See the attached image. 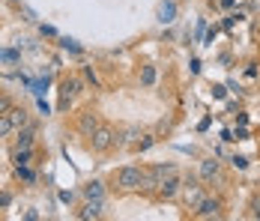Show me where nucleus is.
Returning a JSON list of instances; mask_svg holds the SVG:
<instances>
[{
    "label": "nucleus",
    "instance_id": "nucleus-8",
    "mask_svg": "<svg viewBox=\"0 0 260 221\" xmlns=\"http://www.w3.org/2000/svg\"><path fill=\"white\" fill-rule=\"evenodd\" d=\"M198 176H201L204 182H218V179H221V162H215V159H207V162H201V168H198Z\"/></svg>",
    "mask_w": 260,
    "mask_h": 221
},
{
    "label": "nucleus",
    "instance_id": "nucleus-19",
    "mask_svg": "<svg viewBox=\"0 0 260 221\" xmlns=\"http://www.w3.org/2000/svg\"><path fill=\"white\" fill-rule=\"evenodd\" d=\"M251 218L260 221V197H257V200H251Z\"/></svg>",
    "mask_w": 260,
    "mask_h": 221
},
{
    "label": "nucleus",
    "instance_id": "nucleus-11",
    "mask_svg": "<svg viewBox=\"0 0 260 221\" xmlns=\"http://www.w3.org/2000/svg\"><path fill=\"white\" fill-rule=\"evenodd\" d=\"M102 209H105V200H84V206L78 209V218L81 221L102 218Z\"/></svg>",
    "mask_w": 260,
    "mask_h": 221
},
{
    "label": "nucleus",
    "instance_id": "nucleus-14",
    "mask_svg": "<svg viewBox=\"0 0 260 221\" xmlns=\"http://www.w3.org/2000/svg\"><path fill=\"white\" fill-rule=\"evenodd\" d=\"M6 114H9V120H12V125H15V129H21V125L30 123V114H27V108H18V105H12Z\"/></svg>",
    "mask_w": 260,
    "mask_h": 221
},
{
    "label": "nucleus",
    "instance_id": "nucleus-2",
    "mask_svg": "<svg viewBox=\"0 0 260 221\" xmlns=\"http://www.w3.org/2000/svg\"><path fill=\"white\" fill-rule=\"evenodd\" d=\"M207 182L201 176H185L182 179V188H180V197H182V206L185 209H198V203L207 197Z\"/></svg>",
    "mask_w": 260,
    "mask_h": 221
},
{
    "label": "nucleus",
    "instance_id": "nucleus-21",
    "mask_svg": "<svg viewBox=\"0 0 260 221\" xmlns=\"http://www.w3.org/2000/svg\"><path fill=\"white\" fill-rule=\"evenodd\" d=\"M9 108H12V102H9V99H6V96H0V114H6Z\"/></svg>",
    "mask_w": 260,
    "mask_h": 221
},
{
    "label": "nucleus",
    "instance_id": "nucleus-9",
    "mask_svg": "<svg viewBox=\"0 0 260 221\" xmlns=\"http://www.w3.org/2000/svg\"><path fill=\"white\" fill-rule=\"evenodd\" d=\"M99 125H102V123H99V114H93V111H84V114L78 117V123H75V129H78L84 138H90V135H93Z\"/></svg>",
    "mask_w": 260,
    "mask_h": 221
},
{
    "label": "nucleus",
    "instance_id": "nucleus-5",
    "mask_svg": "<svg viewBox=\"0 0 260 221\" xmlns=\"http://www.w3.org/2000/svg\"><path fill=\"white\" fill-rule=\"evenodd\" d=\"M224 206H221V200L218 197H204L201 203H198V209H194V218L207 221V218H221L224 212H221Z\"/></svg>",
    "mask_w": 260,
    "mask_h": 221
},
{
    "label": "nucleus",
    "instance_id": "nucleus-16",
    "mask_svg": "<svg viewBox=\"0 0 260 221\" xmlns=\"http://www.w3.org/2000/svg\"><path fill=\"white\" fill-rule=\"evenodd\" d=\"M141 84L144 87H153L156 84V66H144L141 69Z\"/></svg>",
    "mask_w": 260,
    "mask_h": 221
},
{
    "label": "nucleus",
    "instance_id": "nucleus-4",
    "mask_svg": "<svg viewBox=\"0 0 260 221\" xmlns=\"http://www.w3.org/2000/svg\"><path fill=\"white\" fill-rule=\"evenodd\" d=\"M84 90V84H81V78H63L60 81V108L66 111L75 99H78V93Z\"/></svg>",
    "mask_w": 260,
    "mask_h": 221
},
{
    "label": "nucleus",
    "instance_id": "nucleus-12",
    "mask_svg": "<svg viewBox=\"0 0 260 221\" xmlns=\"http://www.w3.org/2000/svg\"><path fill=\"white\" fill-rule=\"evenodd\" d=\"M81 195H84V200H105V182L90 179V182L81 188Z\"/></svg>",
    "mask_w": 260,
    "mask_h": 221
},
{
    "label": "nucleus",
    "instance_id": "nucleus-17",
    "mask_svg": "<svg viewBox=\"0 0 260 221\" xmlns=\"http://www.w3.org/2000/svg\"><path fill=\"white\" fill-rule=\"evenodd\" d=\"M12 132H15V125L9 120V114H0V138H9Z\"/></svg>",
    "mask_w": 260,
    "mask_h": 221
},
{
    "label": "nucleus",
    "instance_id": "nucleus-22",
    "mask_svg": "<svg viewBox=\"0 0 260 221\" xmlns=\"http://www.w3.org/2000/svg\"><path fill=\"white\" fill-rule=\"evenodd\" d=\"M84 75H87V81H90V84H93V87H96V84H99V78H96V72H93V69H84Z\"/></svg>",
    "mask_w": 260,
    "mask_h": 221
},
{
    "label": "nucleus",
    "instance_id": "nucleus-10",
    "mask_svg": "<svg viewBox=\"0 0 260 221\" xmlns=\"http://www.w3.org/2000/svg\"><path fill=\"white\" fill-rule=\"evenodd\" d=\"M171 173H177L174 165H156V168H150V171H147V188H158V182H161L165 176H171Z\"/></svg>",
    "mask_w": 260,
    "mask_h": 221
},
{
    "label": "nucleus",
    "instance_id": "nucleus-18",
    "mask_svg": "<svg viewBox=\"0 0 260 221\" xmlns=\"http://www.w3.org/2000/svg\"><path fill=\"white\" fill-rule=\"evenodd\" d=\"M18 173V179H24V182H36V173L30 171V165H21V168H15Z\"/></svg>",
    "mask_w": 260,
    "mask_h": 221
},
{
    "label": "nucleus",
    "instance_id": "nucleus-7",
    "mask_svg": "<svg viewBox=\"0 0 260 221\" xmlns=\"http://www.w3.org/2000/svg\"><path fill=\"white\" fill-rule=\"evenodd\" d=\"M15 147L18 149H33V144H36V123H27L21 125V129H15Z\"/></svg>",
    "mask_w": 260,
    "mask_h": 221
},
{
    "label": "nucleus",
    "instance_id": "nucleus-20",
    "mask_svg": "<svg viewBox=\"0 0 260 221\" xmlns=\"http://www.w3.org/2000/svg\"><path fill=\"white\" fill-rule=\"evenodd\" d=\"M9 203H12V195H9V192H3V195H0V209H6Z\"/></svg>",
    "mask_w": 260,
    "mask_h": 221
},
{
    "label": "nucleus",
    "instance_id": "nucleus-6",
    "mask_svg": "<svg viewBox=\"0 0 260 221\" xmlns=\"http://www.w3.org/2000/svg\"><path fill=\"white\" fill-rule=\"evenodd\" d=\"M180 188H182L180 173H171V176H165V179L158 182V197H161V200H171V197L180 195Z\"/></svg>",
    "mask_w": 260,
    "mask_h": 221
},
{
    "label": "nucleus",
    "instance_id": "nucleus-13",
    "mask_svg": "<svg viewBox=\"0 0 260 221\" xmlns=\"http://www.w3.org/2000/svg\"><path fill=\"white\" fill-rule=\"evenodd\" d=\"M174 18H177V3L174 0H161L158 3V21L161 24H171Z\"/></svg>",
    "mask_w": 260,
    "mask_h": 221
},
{
    "label": "nucleus",
    "instance_id": "nucleus-1",
    "mask_svg": "<svg viewBox=\"0 0 260 221\" xmlns=\"http://www.w3.org/2000/svg\"><path fill=\"white\" fill-rule=\"evenodd\" d=\"M114 188L123 192V195L147 188V171L138 168V165H126V168H120V171L114 173Z\"/></svg>",
    "mask_w": 260,
    "mask_h": 221
},
{
    "label": "nucleus",
    "instance_id": "nucleus-3",
    "mask_svg": "<svg viewBox=\"0 0 260 221\" xmlns=\"http://www.w3.org/2000/svg\"><path fill=\"white\" fill-rule=\"evenodd\" d=\"M120 144V135H117V129L114 125H99L93 135H90V149L93 152H108V149H114Z\"/></svg>",
    "mask_w": 260,
    "mask_h": 221
},
{
    "label": "nucleus",
    "instance_id": "nucleus-15",
    "mask_svg": "<svg viewBox=\"0 0 260 221\" xmlns=\"http://www.w3.org/2000/svg\"><path fill=\"white\" fill-rule=\"evenodd\" d=\"M30 159H33V149H12V162H15V168H21V165H30Z\"/></svg>",
    "mask_w": 260,
    "mask_h": 221
}]
</instances>
